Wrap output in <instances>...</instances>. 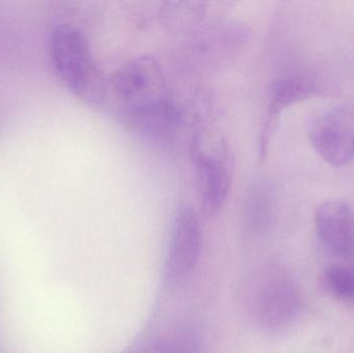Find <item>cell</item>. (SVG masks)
Returning <instances> with one entry per match:
<instances>
[{
	"label": "cell",
	"mask_w": 354,
	"mask_h": 353,
	"mask_svg": "<svg viewBox=\"0 0 354 353\" xmlns=\"http://www.w3.org/2000/svg\"><path fill=\"white\" fill-rule=\"evenodd\" d=\"M108 84L122 115L139 131L163 124L176 113L165 78L153 58H134L120 66Z\"/></svg>",
	"instance_id": "obj_1"
},
{
	"label": "cell",
	"mask_w": 354,
	"mask_h": 353,
	"mask_svg": "<svg viewBox=\"0 0 354 353\" xmlns=\"http://www.w3.org/2000/svg\"><path fill=\"white\" fill-rule=\"evenodd\" d=\"M247 300L254 323L268 334L286 331L303 309V294L297 279L286 267L274 261L254 274Z\"/></svg>",
	"instance_id": "obj_2"
},
{
	"label": "cell",
	"mask_w": 354,
	"mask_h": 353,
	"mask_svg": "<svg viewBox=\"0 0 354 353\" xmlns=\"http://www.w3.org/2000/svg\"><path fill=\"white\" fill-rule=\"evenodd\" d=\"M49 51L58 76L77 97L93 106L107 102L108 82L80 29L68 24L56 27L50 37Z\"/></svg>",
	"instance_id": "obj_3"
},
{
	"label": "cell",
	"mask_w": 354,
	"mask_h": 353,
	"mask_svg": "<svg viewBox=\"0 0 354 353\" xmlns=\"http://www.w3.org/2000/svg\"><path fill=\"white\" fill-rule=\"evenodd\" d=\"M309 138L316 153L333 167L354 161V111L333 107L316 116L309 126Z\"/></svg>",
	"instance_id": "obj_4"
},
{
	"label": "cell",
	"mask_w": 354,
	"mask_h": 353,
	"mask_svg": "<svg viewBox=\"0 0 354 353\" xmlns=\"http://www.w3.org/2000/svg\"><path fill=\"white\" fill-rule=\"evenodd\" d=\"M194 160L202 207L207 215H216L228 197L232 182V170L228 151L223 143L202 144L196 141Z\"/></svg>",
	"instance_id": "obj_5"
},
{
	"label": "cell",
	"mask_w": 354,
	"mask_h": 353,
	"mask_svg": "<svg viewBox=\"0 0 354 353\" xmlns=\"http://www.w3.org/2000/svg\"><path fill=\"white\" fill-rule=\"evenodd\" d=\"M202 249V228L197 213L183 207L176 213L165 265V280L178 285L195 271Z\"/></svg>",
	"instance_id": "obj_6"
},
{
	"label": "cell",
	"mask_w": 354,
	"mask_h": 353,
	"mask_svg": "<svg viewBox=\"0 0 354 353\" xmlns=\"http://www.w3.org/2000/svg\"><path fill=\"white\" fill-rule=\"evenodd\" d=\"M316 226L324 244L335 254L354 255V211L348 203L326 201L316 213Z\"/></svg>",
	"instance_id": "obj_7"
},
{
	"label": "cell",
	"mask_w": 354,
	"mask_h": 353,
	"mask_svg": "<svg viewBox=\"0 0 354 353\" xmlns=\"http://www.w3.org/2000/svg\"><path fill=\"white\" fill-rule=\"evenodd\" d=\"M317 93H319V85L309 75H287L272 83L268 122L262 139L263 149L270 138L272 126L283 110Z\"/></svg>",
	"instance_id": "obj_8"
},
{
	"label": "cell",
	"mask_w": 354,
	"mask_h": 353,
	"mask_svg": "<svg viewBox=\"0 0 354 353\" xmlns=\"http://www.w3.org/2000/svg\"><path fill=\"white\" fill-rule=\"evenodd\" d=\"M272 201L270 192L262 187H254L245 198L243 223L248 232L260 234L270 225Z\"/></svg>",
	"instance_id": "obj_9"
},
{
	"label": "cell",
	"mask_w": 354,
	"mask_h": 353,
	"mask_svg": "<svg viewBox=\"0 0 354 353\" xmlns=\"http://www.w3.org/2000/svg\"><path fill=\"white\" fill-rule=\"evenodd\" d=\"M324 283L335 298L354 303V269L351 267L330 265L324 273Z\"/></svg>",
	"instance_id": "obj_10"
},
{
	"label": "cell",
	"mask_w": 354,
	"mask_h": 353,
	"mask_svg": "<svg viewBox=\"0 0 354 353\" xmlns=\"http://www.w3.org/2000/svg\"><path fill=\"white\" fill-rule=\"evenodd\" d=\"M157 353H200L199 338L192 330L181 327L169 335Z\"/></svg>",
	"instance_id": "obj_11"
}]
</instances>
